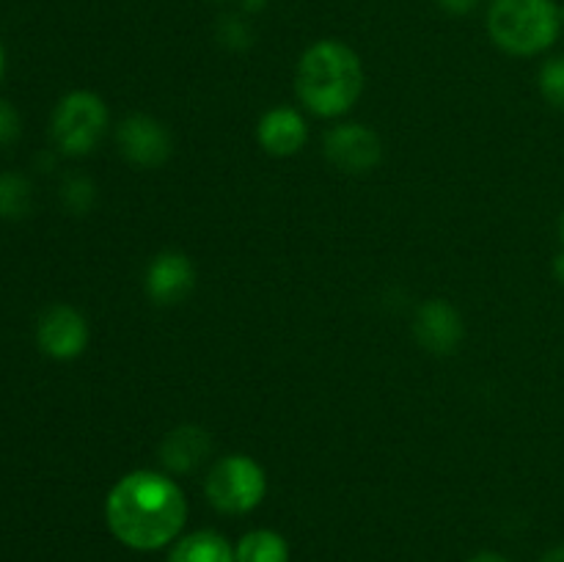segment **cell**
I'll use <instances>...</instances> for the list:
<instances>
[{"label":"cell","mask_w":564,"mask_h":562,"mask_svg":"<svg viewBox=\"0 0 564 562\" xmlns=\"http://www.w3.org/2000/svg\"><path fill=\"white\" fill-rule=\"evenodd\" d=\"M105 518L116 540L135 551H154L182 532L187 501L169 474L138 468L110 488Z\"/></svg>","instance_id":"cell-1"},{"label":"cell","mask_w":564,"mask_h":562,"mask_svg":"<svg viewBox=\"0 0 564 562\" xmlns=\"http://www.w3.org/2000/svg\"><path fill=\"white\" fill-rule=\"evenodd\" d=\"M364 88V66L356 50L325 39L312 44L297 61L295 91L312 114L334 119L358 102Z\"/></svg>","instance_id":"cell-2"},{"label":"cell","mask_w":564,"mask_h":562,"mask_svg":"<svg viewBox=\"0 0 564 562\" xmlns=\"http://www.w3.org/2000/svg\"><path fill=\"white\" fill-rule=\"evenodd\" d=\"M562 14L554 0H494L488 31L512 55H538L560 36Z\"/></svg>","instance_id":"cell-3"},{"label":"cell","mask_w":564,"mask_h":562,"mask_svg":"<svg viewBox=\"0 0 564 562\" xmlns=\"http://www.w3.org/2000/svg\"><path fill=\"white\" fill-rule=\"evenodd\" d=\"M108 130V108L91 91H72L58 102L53 114V141L69 158H80L97 149Z\"/></svg>","instance_id":"cell-4"},{"label":"cell","mask_w":564,"mask_h":562,"mask_svg":"<svg viewBox=\"0 0 564 562\" xmlns=\"http://www.w3.org/2000/svg\"><path fill=\"white\" fill-rule=\"evenodd\" d=\"M204 490L215 510L240 516V512H251L264 499L268 477L253 457L226 455L213 466Z\"/></svg>","instance_id":"cell-5"},{"label":"cell","mask_w":564,"mask_h":562,"mask_svg":"<svg viewBox=\"0 0 564 562\" xmlns=\"http://www.w3.org/2000/svg\"><path fill=\"white\" fill-rule=\"evenodd\" d=\"M116 143L124 160L141 169H158L171 158V132L147 114L127 116L116 130Z\"/></svg>","instance_id":"cell-6"},{"label":"cell","mask_w":564,"mask_h":562,"mask_svg":"<svg viewBox=\"0 0 564 562\" xmlns=\"http://www.w3.org/2000/svg\"><path fill=\"white\" fill-rule=\"evenodd\" d=\"M325 158L336 169L364 174L380 163L383 143H380L378 132L364 125H336L334 130L325 132Z\"/></svg>","instance_id":"cell-7"},{"label":"cell","mask_w":564,"mask_h":562,"mask_svg":"<svg viewBox=\"0 0 564 562\" xmlns=\"http://www.w3.org/2000/svg\"><path fill=\"white\" fill-rule=\"evenodd\" d=\"M36 339L47 356L61 358V361L80 356L88 345L86 317L77 309L64 306V303L50 306L39 320Z\"/></svg>","instance_id":"cell-8"},{"label":"cell","mask_w":564,"mask_h":562,"mask_svg":"<svg viewBox=\"0 0 564 562\" xmlns=\"http://www.w3.org/2000/svg\"><path fill=\"white\" fill-rule=\"evenodd\" d=\"M196 287V268L180 251H163L147 270V295L160 306L182 303Z\"/></svg>","instance_id":"cell-9"},{"label":"cell","mask_w":564,"mask_h":562,"mask_svg":"<svg viewBox=\"0 0 564 562\" xmlns=\"http://www.w3.org/2000/svg\"><path fill=\"white\" fill-rule=\"evenodd\" d=\"M416 339L433 353H452L463 339V320L449 301H427L416 312Z\"/></svg>","instance_id":"cell-10"},{"label":"cell","mask_w":564,"mask_h":562,"mask_svg":"<svg viewBox=\"0 0 564 562\" xmlns=\"http://www.w3.org/2000/svg\"><path fill=\"white\" fill-rule=\"evenodd\" d=\"M257 138L268 154L290 158V154L301 152L308 138V130L306 121H303V116L295 108H273L259 119Z\"/></svg>","instance_id":"cell-11"},{"label":"cell","mask_w":564,"mask_h":562,"mask_svg":"<svg viewBox=\"0 0 564 562\" xmlns=\"http://www.w3.org/2000/svg\"><path fill=\"white\" fill-rule=\"evenodd\" d=\"M213 450V441H209V433L202 428H193V424H185V428L171 430L169 435L160 444V461L169 472H193L204 457Z\"/></svg>","instance_id":"cell-12"},{"label":"cell","mask_w":564,"mask_h":562,"mask_svg":"<svg viewBox=\"0 0 564 562\" xmlns=\"http://www.w3.org/2000/svg\"><path fill=\"white\" fill-rule=\"evenodd\" d=\"M169 562H237L235 549L224 534L213 529H202L187 538H182L169 554Z\"/></svg>","instance_id":"cell-13"},{"label":"cell","mask_w":564,"mask_h":562,"mask_svg":"<svg viewBox=\"0 0 564 562\" xmlns=\"http://www.w3.org/2000/svg\"><path fill=\"white\" fill-rule=\"evenodd\" d=\"M237 562H290V545L273 529H253L242 534L235 549Z\"/></svg>","instance_id":"cell-14"},{"label":"cell","mask_w":564,"mask_h":562,"mask_svg":"<svg viewBox=\"0 0 564 562\" xmlns=\"http://www.w3.org/2000/svg\"><path fill=\"white\" fill-rule=\"evenodd\" d=\"M31 209V182L20 174H0V218H25Z\"/></svg>","instance_id":"cell-15"},{"label":"cell","mask_w":564,"mask_h":562,"mask_svg":"<svg viewBox=\"0 0 564 562\" xmlns=\"http://www.w3.org/2000/svg\"><path fill=\"white\" fill-rule=\"evenodd\" d=\"M540 91L554 108L564 110V55L545 61L540 69Z\"/></svg>","instance_id":"cell-16"},{"label":"cell","mask_w":564,"mask_h":562,"mask_svg":"<svg viewBox=\"0 0 564 562\" xmlns=\"http://www.w3.org/2000/svg\"><path fill=\"white\" fill-rule=\"evenodd\" d=\"M64 202L75 213H83V209H88L94 204V185L88 180H83V176H72L64 185Z\"/></svg>","instance_id":"cell-17"},{"label":"cell","mask_w":564,"mask_h":562,"mask_svg":"<svg viewBox=\"0 0 564 562\" xmlns=\"http://www.w3.org/2000/svg\"><path fill=\"white\" fill-rule=\"evenodd\" d=\"M218 33L226 44H231V47H246V44L251 42V31H248L246 22H240L237 17H226V20L220 22Z\"/></svg>","instance_id":"cell-18"},{"label":"cell","mask_w":564,"mask_h":562,"mask_svg":"<svg viewBox=\"0 0 564 562\" xmlns=\"http://www.w3.org/2000/svg\"><path fill=\"white\" fill-rule=\"evenodd\" d=\"M20 136V116L9 102H0V147H9Z\"/></svg>","instance_id":"cell-19"},{"label":"cell","mask_w":564,"mask_h":562,"mask_svg":"<svg viewBox=\"0 0 564 562\" xmlns=\"http://www.w3.org/2000/svg\"><path fill=\"white\" fill-rule=\"evenodd\" d=\"M441 6H444L446 11H452V14H466V11L477 9L479 0H438Z\"/></svg>","instance_id":"cell-20"},{"label":"cell","mask_w":564,"mask_h":562,"mask_svg":"<svg viewBox=\"0 0 564 562\" xmlns=\"http://www.w3.org/2000/svg\"><path fill=\"white\" fill-rule=\"evenodd\" d=\"M468 562H510V560H507V556H501V554H496V551H482V554L471 556Z\"/></svg>","instance_id":"cell-21"},{"label":"cell","mask_w":564,"mask_h":562,"mask_svg":"<svg viewBox=\"0 0 564 562\" xmlns=\"http://www.w3.org/2000/svg\"><path fill=\"white\" fill-rule=\"evenodd\" d=\"M540 562H564V545H556V549H551L549 554H545Z\"/></svg>","instance_id":"cell-22"},{"label":"cell","mask_w":564,"mask_h":562,"mask_svg":"<svg viewBox=\"0 0 564 562\" xmlns=\"http://www.w3.org/2000/svg\"><path fill=\"white\" fill-rule=\"evenodd\" d=\"M556 273H560V279L564 281V253L560 259H556Z\"/></svg>","instance_id":"cell-23"},{"label":"cell","mask_w":564,"mask_h":562,"mask_svg":"<svg viewBox=\"0 0 564 562\" xmlns=\"http://www.w3.org/2000/svg\"><path fill=\"white\" fill-rule=\"evenodd\" d=\"M0 75H3V47H0Z\"/></svg>","instance_id":"cell-24"},{"label":"cell","mask_w":564,"mask_h":562,"mask_svg":"<svg viewBox=\"0 0 564 562\" xmlns=\"http://www.w3.org/2000/svg\"><path fill=\"white\" fill-rule=\"evenodd\" d=\"M562 240H564V218H562Z\"/></svg>","instance_id":"cell-25"}]
</instances>
